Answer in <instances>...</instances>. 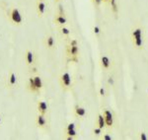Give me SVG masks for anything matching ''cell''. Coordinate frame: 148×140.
<instances>
[{
  "label": "cell",
  "mask_w": 148,
  "mask_h": 140,
  "mask_svg": "<svg viewBox=\"0 0 148 140\" xmlns=\"http://www.w3.org/2000/svg\"><path fill=\"white\" fill-rule=\"evenodd\" d=\"M130 41L135 49H143L145 46L144 29L141 26H134L130 32Z\"/></svg>",
  "instance_id": "cell-1"
},
{
  "label": "cell",
  "mask_w": 148,
  "mask_h": 140,
  "mask_svg": "<svg viewBox=\"0 0 148 140\" xmlns=\"http://www.w3.org/2000/svg\"><path fill=\"white\" fill-rule=\"evenodd\" d=\"M80 49L78 46V41L76 39H69L65 46V55L68 62L76 63L79 60Z\"/></svg>",
  "instance_id": "cell-2"
},
{
  "label": "cell",
  "mask_w": 148,
  "mask_h": 140,
  "mask_svg": "<svg viewBox=\"0 0 148 140\" xmlns=\"http://www.w3.org/2000/svg\"><path fill=\"white\" fill-rule=\"evenodd\" d=\"M5 17L12 25L17 26V27H20V26L23 25L24 16L22 12L20 11V9L17 8V7L15 6L7 7L5 10Z\"/></svg>",
  "instance_id": "cell-3"
},
{
  "label": "cell",
  "mask_w": 148,
  "mask_h": 140,
  "mask_svg": "<svg viewBox=\"0 0 148 140\" xmlns=\"http://www.w3.org/2000/svg\"><path fill=\"white\" fill-rule=\"evenodd\" d=\"M58 84L63 92H68L73 88V76L68 71H62L58 76Z\"/></svg>",
  "instance_id": "cell-4"
},
{
  "label": "cell",
  "mask_w": 148,
  "mask_h": 140,
  "mask_svg": "<svg viewBox=\"0 0 148 140\" xmlns=\"http://www.w3.org/2000/svg\"><path fill=\"white\" fill-rule=\"evenodd\" d=\"M35 123L38 128L44 130V131H49V127H51V122H49V118L47 117V115L38 113L35 118Z\"/></svg>",
  "instance_id": "cell-5"
},
{
  "label": "cell",
  "mask_w": 148,
  "mask_h": 140,
  "mask_svg": "<svg viewBox=\"0 0 148 140\" xmlns=\"http://www.w3.org/2000/svg\"><path fill=\"white\" fill-rule=\"evenodd\" d=\"M24 61H25V64L29 68L36 67V64H37V54L32 49H26L25 53H24Z\"/></svg>",
  "instance_id": "cell-6"
},
{
  "label": "cell",
  "mask_w": 148,
  "mask_h": 140,
  "mask_svg": "<svg viewBox=\"0 0 148 140\" xmlns=\"http://www.w3.org/2000/svg\"><path fill=\"white\" fill-rule=\"evenodd\" d=\"M18 81H19V77L17 72H15L14 70H9L5 80V85L7 89L12 90L14 88H16L18 85Z\"/></svg>",
  "instance_id": "cell-7"
},
{
  "label": "cell",
  "mask_w": 148,
  "mask_h": 140,
  "mask_svg": "<svg viewBox=\"0 0 148 140\" xmlns=\"http://www.w3.org/2000/svg\"><path fill=\"white\" fill-rule=\"evenodd\" d=\"M99 65L102 70H104L105 72H108V71L113 69L114 61L108 54H102L99 59Z\"/></svg>",
  "instance_id": "cell-8"
},
{
  "label": "cell",
  "mask_w": 148,
  "mask_h": 140,
  "mask_svg": "<svg viewBox=\"0 0 148 140\" xmlns=\"http://www.w3.org/2000/svg\"><path fill=\"white\" fill-rule=\"evenodd\" d=\"M102 115L105 118V122H106V129L111 130L113 129L114 125V115L113 111L109 109H103Z\"/></svg>",
  "instance_id": "cell-9"
},
{
  "label": "cell",
  "mask_w": 148,
  "mask_h": 140,
  "mask_svg": "<svg viewBox=\"0 0 148 140\" xmlns=\"http://www.w3.org/2000/svg\"><path fill=\"white\" fill-rule=\"evenodd\" d=\"M72 111H73V115L75 117V118H77L78 120H85V117H87V115H88L86 108L83 107L82 105H80V104H76V105L73 107Z\"/></svg>",
  "instance_id": "cell-10"
},
{
  "label": "cell",
  "mask_w": 148,
  "mask_h": 140,
  "mask_svg": "<svg viewBox=\"0 0 148 140\" xmlns=\"http://www.w3.org/2000/svg\"><path fill=\"white\" fill-rule=\"evenodd\" d=\"M42 44L47 51H54L56 47V41L54 36L51 34L45 36L42 39Z\"/></svg>",
  "instance_id": "cell-11"
},
{
  "label": "cell",
  "mask_w": 148,
  "mask_h": 140,
  "mask_svg": "<svg viewBox=\"0 0 148 140\" xmlns=\"http://www.w3.org/2000/svg\"><path fill=\"white\" fill-rule=\"evenodd\" d=\"M37 111L40 115H47L49 111V105L46 100H39L37 102Z\"/></svg>",
  "instance_id": "cell-12"
},
{
  "label": "cell",
  "mask_w": 148,
  "mask_h": 140,
  "mask_svg": "<svg viewBox=\"0 0 148 140\" xmlns=\"http://www.w3.org/2000/svg\"><path fill=\"white\" fill-rule=\"evenodd\" d=\"M52 22L54 25H56L57 27H63V26L68 25V19L67 16H61L58 14L54 13L53 18H52Z\"/></svg>",
  "instance_id": "cell-13"
},
{
  "label": "cell",
  "mask_w": 148,
  "mask_h": 140,
  "mask_svg": "<svg viewBox=\"0 0 148 140\" xmlns=\"http://www.w3.org/2000/svg\"><path fill=\"white\" fill-rule=\"evenodd\" d=\"M47 11V4L45 1H37L36 2V12L39 18H42Z\"/></svg>",
  "instance_id": "cell-14"
},
{
  "label": "cell",
  "mask_w": 148,
  "mask_h": 140,
  "mask_svg": "<svg viewBox=\"0 0 148 140\" xmlns=\"http://www.w3.org/2000/svg\"><path fill=\"white\" fill-rule=\"evenodd\" d=\"M32 75H33V77H34V81H35L36 88H37L38 94H40V92H42V90L44 89V87H45L44 81H42V78L40 77L39 74H32Z\"/></svg>",
  "instance_id": "cell-15"
},
{
  "label": "cell",
  "mask_w": 148,
  "mask_h": 140,
  "mask_svg": "<svg viewBox=\"0 0 148 140\" xmlns=\"http://www.w3.org/2000/svg\"><path fill=\"white\" fill-rule=\"evenodd\" d=\"M94 125L100 127V128H102L103 130L106 129V122H105V118H104V117H103L102 113H99L97 115L96 120H95V122H94Z\"/></svg>",
  "instance_id": "cell-16"
},
{
  "label": "cell",
  "mask_w": 148,
  "mask_h": 140,
  "mask_svg": "<svg viewBox=\"0 0 148 140\" xmlns=\"http://www.w3.org/2000/svg\"><path fill=\"white\" fill-rule=\"evenodd\" d=\"M57 31H58L59 35L63 38H66V39H69V37L71 36V29L68 28L67 26H63V27H57Z\"/></svg>",
  "instance_id": "cell-17"
},
{
  "label": "cell",
  "mask_w": 148,
  "mask_h": 140,
  "mask_svg": "<svg viewBox=\"0 0 148 140\" xmlns=\"http://www.w3.org/2000/svg\"><path fill=\"white\" fill-rule=\"evenodd\" d=\"M27 90L30 92V93L38 94V91H37V88H36L33 75H31L30 77H29V80H28V83H27Z\"/></svg>",
  "instance_id": "cell-18"
},
{
  "label": "cell",
  "mask_w": 148,
  "mask_h": 140,
  "mask_svg": "<svg viewBox=\"0 0 148 140\" xmlns=\"http://www.w3.org/2000/svg\"><path fill=\"white\" fill-rule=\"evenodd\" d=\"M109 6H110V9H111L112 13L116 16L118 15L119 12H120V5H119L118 0H110Z\"/></svg>",
  "instance_id": "cell-19"
},
{
  "label": "cell",
  "mask_w": 148,
  "mask_h": 140,
  "mask_svg": "<svg viewBox=\"0 0 148 140\" xmlns=\"http://www.w3.org/2000/svg\"><path fill=\"white\" fill-rule=\"evenodd\" d=\"M104 131H105V130H103L102 128H100V127H98V126H96V125H94V126L92 127V129H91V135L93 136V138L100 139Z\"/></svg>",
  "instance_id": "cell-20"
},
{
  "label": "cell",
  "mask_w": 148,
  "mask_h": 140,
  "mask_svg": "<svg viewBox=\"0 0 148 140\" xmlns=\"http://www.w3.org/2000/svg\"><path fill=\"white\" fill-rule=\"evenodd\" d=\"M80 134V128L78 129H71V130H65V131H62V135H68V136H72V137H76L78 138Z\"/></svg>",
  "instance_id": "cell-21"
},
{
  "label": "cell",
  "mask_w": 148,
  "mask_h": 140,
  "mask_svg": "<svg viewBox=\"0 0 148 140\" xmlns=\"http://www.w3.org/2000/svg\"><path fill=\"white\" fill-rule=\"evenodd\" d=\"M80 128V126L78 125V123L76 122H67L64 124L63 130L62 131H65V130H71V129H78Z\"/></svg>",
  "instance_id": "cell-22"
},
{
  "label": "cell",
  "mask_w": 148,
  "mask_h": 140,
  "mask_svg": "<svg viewBox=\"0 0 148 140\" xmlns=\"http://www.w3.org/2000/svg\"><path fill=\"white\" fill-rule=\"evenodd\" d=\"M56 14H58V15H61V16H66V10H65L63 4L61 3V2H60V3H57L56 4Z\"/></svg>",
  "instance_id": "cell-23"
},
{
  "label": "cell",
  "mask_w": 148,
  "mask_h": 140,
  "mask_svg": "<svg viewBox=\"0 0 148 140\" xmlns=\"http://www.w3.org/2000/svg\"><path fill=\"white\" fill-rule=\"evenodd\" d=\"M98 94H99V97L101 99H105L107 96H108V90H107V87L102 85V86L99 87V91H98Z\"/></svg>",
  "instance_id": "cell-24"
},
{
  "label": "cell",
  "mask_w": 148,
  "mask_h": 140,
  "mask_svg": "<svg viewBox=\"0 0 148 140\" xmlns=\"http://www.w3.org/2000/svg\"><path fill=\"white\" fill-rule=\"evenodd\" d=\"M100 140H114V137H113V135L111 134L110 130H105V131L103 132Z\"/></svg>",
  "instance_id": "cell-25"
},
{
  "label": "cell",
  "mask_w": 148,
  "mask_h": 140,
  "mask_svg": "<svg viewBox=\"0 0 148 140\" xmlns=\"http://www.w3.org/2000/svg\"><path fill=\"white\" fill-rule=\"evenodd\" d=\"M92 32H93V34L96 36V37H101L103 31H102L101 27H100L99 25H94L92 27Z\"/></svg>",
  "instance_id": "cell-26"
},
{
  "label": "cell",
  "mask_w": 148,
  "mask_h": 140,
  "mask_svg": "<svg viewBox=\"0 0 148 140\" xmlns=\"http://www.w3.org/2000/svg\"><path fill=\"white\" fill-rule=\"evenodd\" d=\"M107 84L109 87H114L116 84V79H114V75H109L108 79H107Z\"/></svg>",
  "instance_id": "cell-27"
},
{
  "label": "cell",
  "mask_w": 148,
  "mask_h": 140,
  "mask_svg": "<svg viewBox=\"0 0 148 140\" xmlns=\"http://www.w3.org/2000/svg\"><path fill=\"white\" fill-rule=\"evenodd\" d=\"M137 140H148V134L146 131H144V130H141V131H139V133H138V138Z\"/></svg>",
  "instance_id": "cell-28"
},
{
  "label": "cell",
  "mask_w": 148,
  "mask_h": 140,
  "mask_svg": "<svg viewBox=\"0 0 148 140\" xmlns=\"http://www.w3.org/2000/svg\"><path fill=\"white\" fill-rule=\"evenodd\" d=\"M93 5H94L96 8H100V6L103 4V0H91Z\"/></svg>",
  "instance_id": "cell-29"
},
{
  "label": "cell",
  "mask_w": 148,
  "mask_h": 140,
  "mask_svg": "<svg viewBox=\"0 0 148 140\" xmlns=\"http://www.w3.org/2000/svg\"><path fill=\"white\" fill-rule=\"evenodd\" d=\"M62 140H78V138L72 136H68V135H62Z\"/></svg>",
  "instance_id": "cell-30"
},
{
  "label": "cell",
  "mask_w": 148,
  "mask_h": 140,
  "mask_svg": "<svg viewBox=\"0 0 148 140\" xmlns=\"http://www.w3.org/2000/svg\"><path fill=\"white\" fill-rule=\"evenodd\" d=\"M3 120H4V118H3V115H0V127H1V125L3 124Z\"/></svg>",
  "instance_id": "cell-31"
},
{
  "label": "cell",
  "mask_w": 148,
  "mask_h": 140,
  "mask_svg": "<svg viewBox=\"0 0 148 140\" xmlns=\"http://www.w3.org/2000/svg\"><path fill=\"white\" fill-rule=\"evenodd\" d=\"M61 1H62V0H53V2H54V3H56V4H57V3H60Z\"/></svg>",
  "instance_id": "cell-32"
},
{
  "label": "cell",
  "mask_w": 148,
  "mask_h": 140,
  "mask_svg": "<svg viewBox=\"0 0 148 140\" xmlns=\"http://www.w3.org/2000/svg\"><path fill=\"white\" fill-rule=\"evenodd\" d=\"M109 1H110V0H103V3H105V4H109Z\"/></svg>",
  "instance_id": "cell-33"
},
{
  "label": "cell",
  "mask_w": 148,
  "mask_h": 140,
  "mask_svg": "<svg viewBox=\"0 0 148 140\" xmlns=\"http://www.w3.org/2000/svg\"><path fill=\"white\" fill-rule=\"evenodd\" d=\"M37 1H45V0H37Z\"/></svg>",
  "instance_id": "cell-34"
}]
</instances>
